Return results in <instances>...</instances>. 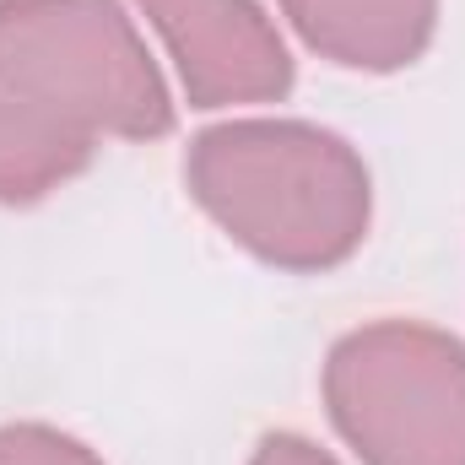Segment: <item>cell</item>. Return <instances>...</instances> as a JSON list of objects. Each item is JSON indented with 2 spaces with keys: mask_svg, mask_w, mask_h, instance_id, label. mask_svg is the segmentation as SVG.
Masks as SVG:
<instances>
[{
  "mask_svg": "<svg viewBox=\"0 0 465 465\" xmlns=\"http://www.w3.org/2000/svg\"><path fill=\"white\" fill-rule=\"evenodd\" d=\"M201 212L282 271H331L368 238V168L336 130L303 119H228L184 157Z\"/></svg>",
  "mask_w": 465,
  "mask_h": 465,
  "instance_id": "obj_1",
  "label": "cell"
},
{
  "mask_svg": "<svg viewBox=\"0 0 465 465\" xmlns=\"http://www.w3.org/2000/svg\"><path fill=\"white\" fill-rule=\"evenodd\" d=\"M0 93L87 141L173 124L163 71L119 0H0Z\"/></svg>",
  "mask_w": 465,
  "mask_h": 465,
  "instance_id": "obj_2",
  "label": "cell"
},
{
  "mask_svg": "<svg viewBox=\"0 0 465 465\" xmlns=\"http://www.w3.org/2000/svg\"><path fill=\"white\" fill-rule=\"evenodd\" d=\"M325 406L362 465H465V347L417 320L336 341Z\"/></svg>",
  "mask_w": 465,
  "mask_h": 465,
  "instance_id": "obj_3",
  "label": "cell"
},
{
  "mask_svg": "<svg viewBox=\"0 0 465 465\" xmlns=\"http://www.w3.org/2000/svg\"><path fill=\"white\" fill-rule=\"evenodd\" d=\"M168 44L195 109L271 104L292 87V54L254 0H135Z\"/></svg>",
  "mask_w": 465,
  "mask_h": 465,
  "instance_id": "obj_4",
  "label": "cell"
},
{
  "mask_svg": "<svg viewBox=\"0 0 465 465\" xmlns=\"http://www.w3.org/2000/svg\"><path fill=\"white\" fill-rule=\"evenodd\" d=\"M298 38L347 71L411 65L439 22V0H282Z\"/></svg>",
  "mask_w": 465,
  "mask_h": 465,
  "instance_id": "obj_5",
  "label": "cell"
},
{
  "mask_svg": "<svg viewBox=\"0 0 465 465\" xmlns=\"http://www.w3.org/2000/svg\"><path fill=\"white\" fill-rule=\"evenodd\" d=\"M93 157V141L54 124L49 114L16 104L0 93V201H38L49 190H60L65 179H76Z\"/></svg>",
  "mask_w": 465,
  "mask_h": 465,
  "instance_id": "obj_6",
  "label": "cell"
},
{
  "mask_svg": "<svg viewBox=\"0 0 465 465\" xmlns=\"http://www.w3.org/2000/svg\"><path fill=\"white\" fill-rule=\"evenodd\" d=\"M0 465H104V460L60 428L11 422V428H0Z\"/></svg>",
  "mask_w": 465,
  "mask_h": 465,
  "instance_id": "obj_7",
  "label": "cell"
},
{
  "mask_svg": "<svg viewBox=\"0 0 465 465\" xmlns=\"http://www.w3.org/2000/svg\"><path fill=\"white\" fill-rule=\"evenodd\" d=\"M249 465H341V460H331L320 444H309V439H298V433H271V439L254 450Z\"/></svg>",
  "mask_w": 465,
  "mask_h": 465,
  "instance_id": "obj_8",
  "label": "cell"
}]
</instances>
